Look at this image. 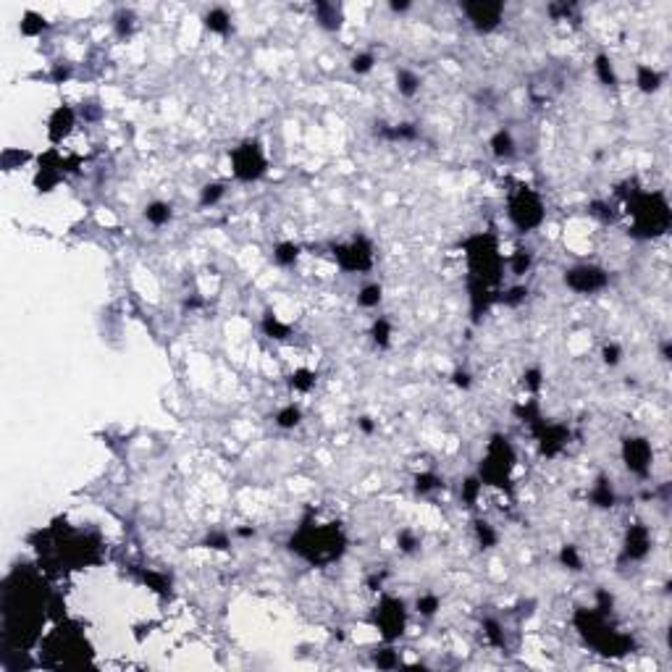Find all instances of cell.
I'll return each mask as SVG.
<instances>
[{
    "instance_id": "obj_9",
    "label": "cell",
    "mask_w": 672,
    "mask_h": 672,
    "mask_svg": "<svg viewBox=\"0 0 672 672\" xmlns=\"http://www.w3.org/2000/svg\"><path fill=\"white\" fill-rule=\"evenodd\" d=\"M331 252H334V263L344 273H368L373 268V263H376L373 242L365 237V234H357L350 242L334 244Z\"/></svg>"
},
{
    "instance_id": "obj_56",
    "label": "cell",
    "mask_w": 672,
    "mask_h": 672,
    "mask_svg": "<svg viewBox=\"0 0 672 672\" xmlns=\"http://www.w3.org/2000/svg\"><path fill=\"white\" fill-rule=\"evenodd\" d=\"M672 357V342L667 339L664 344H662V360H670Z\"/></svg>"
},
{
    "instance_id": "obj_45",
    "label": "cell",
    "mask_w": 672,
    "mask_h": 672,
    "mask_svg": "<svg viewBox=\"0 0 672 672\" xmlns=\"http://www.w3.org/2000/svg\"><path fill=\"white\" fill-rule=\"evenodd\" d=\"M373 66H376V56L373 53H355L350 61V69L357 74V76H365V74H370L373 71Z\"/></svg>"
},
{
    "instance_id": "obj_2",
    "label": "cell",
    "mask_w": 672,
    "mask_h": 672,
    "mask_svg": "<svg viewBox=\"0 0 672 672\" xmlns=\"http://www.w3.org/2000/svg\"><path fill=\"white\" fill-rule=\"evenodd\" d=\"M573 622L575 628H578V633L583 636V641L591 649H596L599 654H604V657H628V654H633V649H636L633 638L612 628L609 625V617L602 615L594 607L591 609H578L573 615Z\"/></svg>"
},
{
    "instance_id": "obj_3",
    "label": "cell",
    "mask_w": 672,
    "mask_h": 672,
    "mask_svg": "<svg viewBox=\"0 0 672 672\" xmlns=\"http://www.w3.org/2000/svg\"><path fill=\"white\" fill-rule=\"evenodd\" d=\"M628 216L633 218L630 237L636 239H657L670 231L672 210L667 197L662 192H636L628 200Z\"/></svg>"
},
{
    "instance_id": "obj_42",
    "label": "cell",
    "mask_w": 672,
    "mask_h": 672,
    "mask_svg": "<svg viewBox=\"0 0 672 672\" xmlns=\"http://www.w3.org/2000/svg\"><path fill=\"white\" fill-rule=\"evenodd\" d=\"M397 546H399L402 554H415L420 549V536L415 531H410V528H402L397 533Z\"/></svg>"
},
{
    "instance_id": "obj_41",
    "label": "cell",
    "mask_w": 672,
    "mask_h": 672,
    "mask_svg": "<svg viewBox=\"0 0 672 672\" xmlns=\"http://www.w3.org/2000/svg\"><path fill=\"white\" fill-rule=\"evenodd\" d=\"M481 628H483V636H486V641H489L491 646H504V628L499 620L486 617V620L481 622Z\"/></svg>"
},
{
    "instance_id": "obj_32",
    "label": "cell",
    "mask_w": 672,
    "mask_h": 672,
    "mask_svg": "<svg viewBox=\"0 0 672 672\" xmlns=\"http://www.w3.org/2000/svg\"><path fill=\"white\" fill-rule=\"evenodd\" d=\"M263 334L266 336H271V339H289V334H292V326L289 323H284L279 318V315H273V313H266L263 315Z\"/></svg>"
},
{
    "instance_id": "obj_46",
    "label": "cell",
    "mask_w": 672,
    "mask_h": 672,
    "mask_svg": "<svg viewBox=\"0 0 672 672\" xmlns=\"http://www.w3.org/2000/svg\"><path fill=\"white\" fill-rule=\"evenodd\" d=\"M525 300H528V286H512L507 292H499V302L507 308H518Z\"/></svg>"
},
{
    "instance_id": "obj_20",
    "label": "cell",
    "mask_w": 672,
    "mask_h": 672,
    "mask_svg": "<svg viewBox=\"0 0 672 672\" xmlns=\"http://www.w3.org/2000/svg\"><path fill=\"white\" fill-rule=\"evenodd\" d=\"M315 21L326 32H339L344 24V11L336 3H315Z\"/></svg>"
},
{
    "instance_id": "obj_1",
    "label": "cell",
    "mask_w": 672,
    "mask_h": 672,
    "mask_svg": "<svg viewBox=\"0 0 672 672\" xmlns=\"http://www.w3.org/2000/svg\"><path fill=\"white\" fill-rule=\"evenodd\" d=\"M286 549L294 557L326 567L331 562H339L347 552V536L339 523H302L297 531L289 536Z\"/></svg>"
},
{
    "instance_id": "obj_50",
    "label": "cell",
    "mask_w": 672,
    "mask_h": 672,
    "mask_svg": "<svg viewBox=\"0 0 672 672\" xmlns=\"http://www.w3.org/2000/svg\"><path fill=\"white\" fill-rule=\"evenodd\" d=\"M594 609H599L602 615H612V609H615V596L609 594V591H604V588H599L596 591V604H594Z\"/></svg>"
},
{
    "instance_id": "obj_21",
    "label": "cell",
    "mask_w": 672,
    "mask_h": 672,
    "mask_svg": "<svg viewBox=\"0 0 672 672\" xmlns=\"http://www.w3.org/2000/svg\"><path fill=\"white\" fill-rule=\"evenodd\" d=\"M662 84H664V76L654 66H649V63H638L636 66V87L644 95H657L659 90H662Z\"/></svg>"
},
{
    "instance_id": "obj_31",
    "label": "cell",
    "mask_w": 672,
    "mask_h": 672,
    "mask_svg": "<svg viewBox=\"0 0 672 672\" xmlns=\"http://www.w3.org/2000/svg\"><path fill=\"white\" fill-rule=\"evenodd\" d=\"M473 533H476V541L481 549H494V546L499 544V533H496V528L491 525L489 520L478 518L473 523Z\"/></svg>"
},
{
    "instance_id": "obj_17",
    "label": "cell",
    "mask_w": 672,
    "mask_h": 672,
    "mask_svg": "<svg viewBox=\"0 0 672 672\" xmlns=\"http://www.w3.org/2000/svg\"><path fill=\"white\" fill-rule=\"evenodd\" d=\"M588 502H591V507H596V510H612V507L617 504L615 483H612V478L607 476V473H599L596 481L591 483V489H588Z\"/></svg>"
},
{
    "instance_id": "obj_25",
    "label": "cell",
    "mask_w": 672,
    "mask_h": 672,
    "mask_svg": "<svg viewBox=\"0 0 672 672\" xmlns=\"http://www.w3.org/2000/svg\"><path fill=\"white\" fill-rule=\"evenodd\" d=\"M412 489H415L418 496H428L434 491L444 489V478L439 476V473H434V470H423V473H418V476L412 478Z\"/></svg>"
},
{
    "instance_id": "obj_47",
    "label": "cell",
    "mask_w": 672,
    "mask_h": 672,
    "mask_svg": "<svg viewBox=\"0 0 672 672\" xmlns=\"http://www.w3.org/2000/svg\"><path fill=\"white\" fill-rule=\"evenodd\" d=\"M373 662H376L378 670H397L402 662H399V654L394 649H381L373 654Z\"/></svg>"
},
{
    "instance_id": "obj_12",
    "label": "cell",
    "mask_w": 672,
    "mask_h": 672,
    "mask_svg": "<svg viewBox=\"0 0 672 672\" xmlns=\"http://www.w3.org/2000/svg\"><path fill=\"white\" fill-rule=\"evenodd\" d=\"M66 171H69V160L58 153L56 147H50L48 153H42L40 158H37L34 189H37V192H45V195H48V192H53L58 184L63 182Z\"/></svg>"
},
{
    "instance_id": "obj_53",
    "label": "cell",
    "mask_w": 672,
    "mask_h": 672,
    "mask_svg": "<svg viewBox=\"0 0 672 672\" xmlns=\"http://www.w3.org/2000/svg\"><path fill=\"white\" fill-rule=\"evenodd\" d=\"M452 384H454L457 389H462V392H468V389L473 386V376H470V370H465V368H457V370L452 373Z\"/></svg>"
},
{
    "instance_id": "obj_44",
    "label": "cell",
    "mask_w": 672,
    "mask_h": 672,
    "mask_svg": "<svg viewBox=\"0 0 672 672\" xmlns=\"http://www.w3.org/2000/svg\"><path fill=\"white\" fill-rule=\"evenodd\" d=\"M134 27H137V19H134L132 11H118L116 19H113V29H116L118 37H129L134 32Z\"/></svg>"
},
{
    "instance_id": "obj_28",
    "label": "cell",
    "mask_w": 672,
    "mask_h": 672,
    "mask_svg": "<svg viewBox=\"0 0 672 672\" xmlns=\"http://www.w3.org/2000/svg\"><path fill=\"white\" fill-rule=\"evenodd\" d=\"M276 426H279L281 431H294L300 423H302V407L294 405V402H289V405H284L276 412V420H273Z\"/></svg>"
},
{
    "instance_id": "obj_16",
    "label": "cell",
    "mask_w": 672,
    "mask_h": 672,
    "mask_svg": "<svg viewBox=\"0 0 672 672\" xmlns=\"http://www.w3.org/2000/svg\"><path fill=\"white\" fill-rule=\"evenodd\" d=\"M74 126H76V111L71 105H58L48 116V140L53 145H61L74 132Z\"/></svg>"
},
{
    "instance_id": "obj_23",
    "label": "cell",
    "mask_w": 672,
    "mask_h": 672,
    "mask_svg": "<svg viewBox=\"0 0 672 672\" xmlns=\"http://www.w3.org/2000/svg\"><path fill=\"white\" fill-rule=\"evenodd\" d=\"M202 24H205L208 32L221 34V37H226V34L234 29V24H231V14H229L226 8H210L208 14L202 16Z\"/></svg>"
},
{
    "instance_id": "obj_34",
    "label": "cell",
    "mask_w": 672,
    "mask_h": 672,
    "mask_svg": "<svg viewBox=\"0 0 672 672\" xmlns=\"http://www.w3.org/2000/svg\"><path fill=\"white\" fill-rule=\"evenodd\" d=\"M226 197V184L224 182H208L200 189V208H213Z\"/></svg>"
},
{
    "instance_id": "obj_13",
    "label": "cell",
    "mask_w": 672,
    "mask_h": 672,
    "mask_svg": "<svg viewBox=\"0 0 672 672\" xmlns=\"http://www.w3.org/2000/svg\"><path fill=\"white\" fill-rule=\"evenodd\" d=\"M462 14L468 16L470 27L478 34H489L502 24L504 3H491V0H476V3H462Z\"/></svg>"
},
{
    "instance_id": "obj_10",
    "label": "cell",
    "mask_w": 672,
    "mask_h": 672,
    "mask_svg": "<svg viewBox=\"0 0 672 672\" xmlns=\"http://www.w3.org/2000/svg\"><path fill=\"white\" fill-rule=\"evenodd\" d=\"M562 281L575 294H596L609 286V273L602 266H594V263H578V266H570L565 271Z\"/></svg>"
},
{
    "instance_id": "obj_37",
    "label": "cell",
    "mask_w": 672,
    "mask_h": 672,
    "mask_svg": "<svg viewBox=\"0 0 672 672\" xmlns=\"http://www.w3.org/2000/svg\"><path fill=\"white\" fill-rule=\"evenodd\" d=\"M19 29H21V34H24V37H37V34H42V32L48 29V21H45L40 14L27 11V14H24V19H21V24H19Z\"/></svg>"
},
{
    "instance_id": "obj_18",
    "label": "cell",
    "mask_w": 672,
    "mask_h": 672,
    "mask_svg": "<svg viewBox=\"0 0 672 672\" xmlns=\"http://www.w3.org/2000/svg\"><path fill=\"white\" fill-rule=\"evenodd\" d=\"M489 147H491V155L496 160H510V158H515V153H518V142H515L510 129H496L491 134Z\"/></svg>"
},
{
    "instance_id": "obj_51",
    "label": "cell",
    "mask_w": 672,
    "mask_h": 672,
    "mask_svg": "<svg viewBox=\"0 0 672 672\" xmlns=\"http://www.w3.org/2000/svg\"><path fill=\"white\" fill-rule=\"evenodd\" d=\"M29 158H32L29 153H19V150H6V153H3V168H6V171H14L16 163L21 166V163H24V160H29Z\"/></svg>"
},
{
    "instance_id": "obj_6",
    "label": "cell",
    "mask_w": 672,
    "mask_h": 672,
    "mask_svg": "<svg viewBox=\"0 0 672 672\" xmlns=\"http://www.w3.org/2000/svg\"><path fill=\"white\" fill-rule=\"evenodd\" d=\"M507 218H510V224L515 226L520 234H533L546 218V208L541 195L533 187H525V184L518 187L510 195V200H507Z\"/></svg>"
},
{
    "instance_id": "obj_39",
    "label": "cell",
    "mask_w": 672,
    "mask_h": 672,
    "mask_svg": "<svg viewBox=\"0 0 672 672\" xmlns=\"http://www.w3.org/2000/svg\"><path fill=\"white\" fill-rule=\"evenodd\" d=\"M439 609H441V599H439L436 594H431V591L420 594L418 599H415V612H418L420 617H434Z\"/></svg>"
},
{
    "instance_id": "obj_24",
    "label": "cell",
    "mask_w": 672,
    "mask_h": 672,
    "mask_svg": "<svg viewBox=\"0 0 672 672\" xmlns=\"http://www.w3.org/2000/svg\"><path fill=\"white\" fill-rule=\"evenodd\" d=\"M300 255H302V247H300L297 242H279V244L273 247V263L281 268H292V266H297Z\"/></svg>"
},
{
    "instance_id": "obj_26",
    "label": "cell",
    "mask_w": 672,
    "mask_h": 672,
    "mask_svg": "<svg viewBox=\"0 0 672 672\" xmlns=\"http://www.w3.org/2000/svg\"><path fill=\"white\" fill-rule=\"evenodd\" d=\"M381 302H384V284H378V281L365 284L363 289L357 292V305H360V308L376 310Z\"/></svg>"
},
{
    "instance_id": "obj_27",
    "label": "cell",
    "mask_w": 672,
    "mask_h": 672,
    "mask_svg": "<svg viewBox=\"0 0 672 672\" xmlns=\"http://www.w3.org/2000/svg\"><path fill=\"white\" fill-rule=\"evenodd\" d=\"M594 71H596V79L604 84V87H617V71H615V63H612V58L607 56V53H599L596 56V61H594Z\"/></svg>"
},
{
    "instance_id": "obj_7",
    "label": "cell",
    "mask_w": 672,
    "mask_h": 672,
    "mask_svg": "<svg viewBox=\"0 0 672 672\" xmlns=\"http://www.w3.org/2000/svg\"><path fill=\"white\" fill-rule=\"evenodd\" d=\"M229 163H231V174L237 182L252 184L260 182L268 174V155L266 147L258 140H244L229 153Z\"/></svg>"
},
{
    "instance_id": "obj_5",
    "label": "cell",
    "mask_w": 672,
    "mask_h": 672,
    "mask_svg": "<svg viewBox=\"0 0 672 672\" xmlns=\"http://www.w3.org/2000/svg\"><path fill=\"white\" fill-rule=\"evenodd\" d=\"M515 462H518V454H515V447H512L510 436L494 434L491 441L486 444V452L481 457V468H478L476 476L483 481V486L510 491Z\"/></svg>"
},
{
    "instance_id": "obj_35",
    "label": "cell",
    "mask_w": 672,
    "mask_h": 672,
    "mask_svg": "<svg viewBox=\"0 0 672 672\" xmlns=\"http://www.w3.org/2000/svg\"><path fill=\"white\" fill-rule=\"evenodd\" d=\"M507 263H510V271H512L515 276H525L533 266V250L531 247H518V250L510 255Z\"/></svg>"
},
{
    "instance_id": "obj_8",
    "label": "cell",
    "mask_w": 672,
    "mask_h": 672,
    "mask_svg": "<svg viewBox=\"0 0 672 672\" xmlns=\"http://www.w3.org/2000/svg\"><path fill=\"white\" fill-rule=\"evenodd\" d=\"M373 625L384 644H394L405 636L407 630V604L399 596H381L378 607L373 609Z\"/></svg>"
},
{
    "instance_id": "obj_15",
    "label": "cell",
    "mask_w": 672,
    "mask_h": 672,
    "mask_svg": "<svg viewBox=\"0 0 672 672\" xmlns=\"http://www.w3.org/2000/svg\"><path fill=\"white\" fill-rule=\"evenodd\" d=\"M649 552H651V531L644 523H633L622 538V560L641 562L649 557Z\"/></svg>"
},
{
    "instance_id": "obj_58",
    "label": "cell",
    "mask_w": 672,
    "mask_h": 672,
    "mask_svg": "<svg viewBox=\"0 0 672 672\" xmlns=\"http://www.w3.org/2000/svg\"><path fill=\"white\" fill-rule=\"evenodd\" d=\"M407 8H410V3H392L394 14H402V11H407Z\"/></svg>"
},
{
    "instance_id": "obj_40",
    "label": "cell",
    "mask_w": 672,
    "mask_h": 672,
    "mask_svg": "<svg viewBox=\"0 0 672 672\" xmlns=\"http://www.w3.org/2000/svg\"><path fill=\"white\" fill-rule=\"evenodd\" d=\"M541 386H544V370H541L538 365L525 368V370H523V389H525L528 394H538L541 392Z\"/></svg>"
},
{
    "instance_id": "obj_36",
    "label": "cell",
    "mask_w": 672,
    "mask_h": 672,
    "mask_svg": "<svg viewBox=\"0 0 672 672\" xmlns=\"http://www.w3.org/2000/svg\"><path fill=\"white\" fill-rule=\"evenodd\" d=\"M557 560H560L562 567L570 570V573H580V570H583V557H580V552H578V546L575 544L562 546L560 554H557Z\"/></svg>"
},
{
    "instance_id": "obj_22",
    "label": "cell",
    "mask_w": 672,
    "mask_h": 672,
    "mask_svg": "<svg viewBox=\"0 0 672 672\" xmlns=\"http://www.w3.org/2000/svg\"><path fill=\"white\" fill-rule=\"evenodd\" d=\"M145 221H147L150 226H155V229L168 226L171 221H174V205L166 202V200H153V202H147V205H145Z\"/></svg>"
},
{
    "instance_id": "obj_11",
    "label": "cell",
    "mask_w": 672,
    "mask_h": 672,
    "mask_svg": "<svg viewBox=\"0 0 672 672\" xmlns=\"http://www.w3.org/2000/svg\"><path fill=\"white\" fill-rule=\"evenodd\" d=\"M620 457L625 470L638 478H646L651 470V462H654V449L651 441L646 436H625L622 439V447H620Z\"/></svg>"
},
{
    "instance_id": "obj_48",
    "label": "cell",
    "mask_w": 672,
    "mask_h": 672,
    "mask_svg": "<svg viewBox=\"0 0 672 672\" xmlns=\"http://www.w3.org/2000/svg\"><path fill=\"white\" fill-rule=\"evenodd\" d=\"M602 360L607 368H617V365L622 363V347L617 344V342H609V344H604L602 347Z\"/></svg>"
},
{
    "instance_id": "obj_49",
    "label": "cell",
    "mask_w": 672,
    "mask_h": 672,
    "mask_svg": "<svg viewBox=\"0 0 672 672\" xmlns=\"http://www.w3.org/2000/svg\"><path fill=\"white\" fill-rule=\"evenodd\" d=\"M142 578H145V583L153 588V591H158V594H168V591H171V580H168L163 573H153V570H147Z\"/></svg>"
},
{
    "instance_id": "obj_33",
    "label": "cell",
    "mask_w": 672,
    "mask_h": 672,
    "mask_svg": "<svg viewBox=\"0 0 672 672\" xmlns=\"http://www.w3.org/2000/svg\"><path fill=\"white\" fill-rule=\"evenodd\" d=\"M392 334L394 328L386 318H376L373 326H370V339H373V344H376L378 350H389L392 347Z\"/></svg>"
},
{
    "instance_id": "obj_29",
    "label": "cell",
    "mask_w": 672,
    "mask_h": 672,
    "mask_svg": "<svg viewBox=\"0 0 672 672\" xmlns=\"http://www.w3.org/2000/svg\"><path fill=\"white\" fill-rule=\"evenodd\" d=\"M315 381H318V376H315V370H310V368H297L294 373H289V389L297 394H308L313 386H315Z\"/></svg>"
},
{
    "instance_id": "obj_30",
    "label": "cell",
    "mask_w": 672,
    "mask_h": 672,
    "mask_svg": "<svg viewBox=\"0 0 672 672\" xmlns=\"http://www.w3.org/2000/svg\"><path fill=\"white\" fill-rule=\"evenodd\" d=\"M420 76L412 69H399L397 71V90L402 98H415L420 92Z\"/></svg>"
},
{
    "instance_id": "obj_4",
    "label": "cell",
    "mask_w": 672,
    "mask_h": 672,
    "mask_svg": "<svg viewBox=\"0 0 672 672\" xmlns=\"http://www.w3.org/2000/svg\"><path fill=\"white\" fill-rule=\"evenodd\" d=\"M465 255L470 266V281H478L489 289L499 292V284L504 276V258L499 252V242L491 234H476L465 242Z\"/></svg>"
},
{
    "instance_id": "obj_52",
    "label": "cell",
    "mask_w": 672,
    "mask_h": 672,
    "mask_svg": "<svg viewBox=\"0 0 672 672\" xmlns=\"http://www.w3.org/2000/svg\"><path fill=\"white\" fill-rule=\"evenodd\" d=\"M588 210H591V216H596V218H602V221H612V218H615L612 205H607V202H602V200H594V202L588 205Z\"/></svg>"
},
{
    "instance_id": "obj_55",
    "label": "cell",
    "mask_w": 672,
    "mask_h": 672,
    "mask_svg": "<svg viewBox=\"0 0 672 672\" xmlns=\"http://www.w3.org/2000/svg\"><path fill=\"white\" fill-rule=\"evenodd\" d=\"M357 426H360L363 434H373V431H376V423H373V418H368V415L357 418Z\"/></svg>"
},
{
    "instance_id": "obj_57",
    "label": "cell",
    "mask_w": 672,
    "mask_h": 672,
    "mask_svg": "<svg viewBox=\"0 0 672 672\" xmlns=\"http://www.w3.org/2000/svg\"><path fill=\"white\" fill-rule=\"evenodd\" d=\"M237 536L239 538H252V536H255V528H237Z\"/></svg>"
},
{
    "instance_id": "obj_54",
    "label": "cell",
    "mask_w": 672,
    "mask_h": 672,
    "mask_svg": "<svg viewBox=\"0 0 672 672\" xmlns=\"http://www.w3.org/2000/svg\"><path fill=\"white\" fill-rule=\"evenodd\" d=\"M50 79L56 84H63L71 79V66H63V63H58V66H53V71H50Z\"/></svg>"
},
{
    "instance_id": "obj_38",
    "label": "cell",
    "mask_w": 672,
    "mask_h": 672,
    "mask_svg": "<svg viewBox=\"0 0 672 672\" xmlns=\"http://www.w3.org/2000/svg\"><path fill=\"white\" fill-rule=\"evenodd\" d=\"M481 491H483V481H481V478L478 476L465 478V483H462V489H460V496H462V502H465V507H476Z\"/></svg>"
},
{
    "instance_id": "obj_14",
    "label": "cell",
    "mask_w": 672,
    "mask_h": 672,
    "mask_svg": "<svg viewBox=\"0 0 672 672\" xmlns=\"http://www.w3.org/2000/svg\"><path fill=\"white\" fill-rule=\"evenodd\" d=\"M536 439H538V452L544 457H557L562 449L570 444V431L560 423H546L544 418L531 426Z\"/></svg>"
},
{
    "instance_id": "obj_43",
    "label": "cell",
    "mask_w": 672,
    "mask_h": 672,
    "mask_svg": "<svg viewBox=\"0 0 672 672\" xmlns=\"http://www.w3.org/2000/svg\"><path fill=\"white\" fill-rule=\"evenodd\" d=\"M202 544L208 546V549H213V552H229L231 536H229L226 531H221V528H213V531H208V536H205Z\"/></svg>"
},
{
    "instance_id": "obj_19",
    "label": "cell",
    "mask_w": 672,
    "mask_h": 672,
    "mask_svg": "<svg viewBox=\"0 0 672 672\" xmlns=\"http://www.w3.org/2000/svg\"><path fill=\"white\" fill-rule=\"evenodd\" d=\"M376 134L381 140H389V142H412L418 140L420 129L415 124H410V121H402V124H378Z\"/></svg>"
}]
</instances>
